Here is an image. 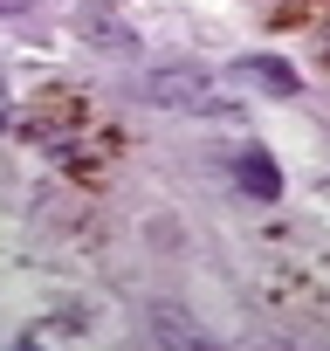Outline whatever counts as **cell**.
<instances>
[{"mask_svg": "<svg viewBox=\"0 0 330 351\" xmlns=\"http://www.w3.org/2000/svg\"><path fill=\"white\" fill-rule=\"evenodd\" d=\"M151 97L179 104V110H207V104H214V83L193 76V69H165V76H151Z\"/></svg>", "mask_w": 330, "mask_h": 351, "instance_id": "cell-1", "label": "cell"}, {"mask_svg": "<svg viewBox=\"0 0 330 351\" xmlns=\"http://www.w3.org/2000/svg\"><path fill=\"white\" fill-rule=\"evenodd\" d=\"M234 180H241V193H248V200H275V193H282V172H275V158H268V152H241Z\"/></svg>", "mask_w": 330, "mask_h": 351, "instance_id": "cell-2", "label": "cell"}, {"mask_svg": "<svg viewBox=\"0 0 330 351\" xmlns=\"http://www.w3.org/2000/svg\"><path fill=\"white\" fill-rule=\"evenodd\" d=\"M241 76H255V83H262V90H275V97H296V90H303V76H296L282 56H248V62H241Z\"/></svg>", "mask_w": 330, "mask_h": 351, "instance_id": "cell-3", "label": "cell"}, {"mask_svg": "<svg viewBox=\"0 0 330 351\" xmlns=\"http://www.w3.org/2000/svg\"><path fill=\"white\" fill-rule=\"evenodd\" d=\"M83 28H90V35H103V42H117V49H131V28H117V21H110V14H97V8L83 14Z\"/></svg>", "mask_w": 330, "mask_h": 351, "instance_id": "cell-4", "label": "cell"}, {"mask_svg": "<svg viewBox=\"0 0 330 351\" xmlns=\"http://www.w3.org/2000/svg\"><path fill=\"white\" fill-rule=\"evenodd\" d=\"M14 124V104H8V83H0V131H8Z\"/></svg>", "mask_w": 330, "mask_h": 351, "instance_id": "cell-5", "label": "cell"}, {"mask_svg": "<svg viewBox=\"0 0 330 351\" xmlns=\"http://www.w3.org/2000/svg\"><path fill=\"white\" fill-rule=\"evenodd\" d=\"M0 8H21V0H0Z\"/></svg>", "mask_w": 330, "mask_h": 351, "instance_id": "cell-6", "label": "cell"}]
</instances>
